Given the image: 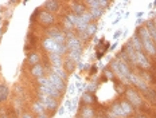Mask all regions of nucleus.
Returning <instances> with one entry per match:
<instances>
[{"mask_svg": "<svg viewBox=\"0 0 156 118\" xmlns=\"http://www.w3.org/2000/svg\"><path fill=\"white\" fill-rule=\"evenodd\" d=\"M112 68L121 81L126 82V83H131V75L132 74H131V70H129L128 64L125 63V61H121V59L113 61L112 62Z\"/></svg>", "mask_w": 156, "mask_h": 118, "instance_id": "nucleus-1", "label": "nucleus"}, {"mask_svg": "<svg viewBox=\"0 0 156 118\" xmlns=\"http://www.w3.org/2000/svg\"><path fill=\"white\" fill-rule=\"evenodd\" d=\"M140 35H141L140 40H141L143 48H145V51H147L149 55H156V47H155L154 42H152V38H151V35H149L147 27L140 28Z\"/></svg>", "mask_w": 156, "mask_h": 118, "instance_id": "nucleus-2", "label": "nucleus"}, {"mask_svg": "<svg viewBox=\"0 0 156 118\" xmlns=\"http://www.w3.org/2000/svg\"><path fill=\"white\" fill-rule=\"evenodd\" d=\"M43 47L46 48L47 51H50L51 54H63L65 51H66V46L65 44H58L57 42H54L51 38H47L46 40L43 42Z\"/></svg>", "mask_w": 156, "mask_h": 118, "instance_id": "nucleus-3", "label": "nucleus"}, {"mask_svg": "<svg viewBox=\"0 0 156 118\" xmlns=\"http://www.w3.org/2000/svg\"><path fill=\"white\" fill-rule=\"evenodd\" d=\"M39 102H41L42 106L47 110H54L58 107V102L55 98L48 97V95H43V94H39Z\"/></svg>", "mask_w": 156, "mask_h": 118, "instance_id": "nucleus-4", "label": "nucleus"}, {"mask_svg": "<svg viewBox=\"0 0 156 118\" xmlns=\"http://www.w3.org/2000/svg\"><path fill=\"white\" fill-rule=\"evenodd\" d=\"M133 63L139 64V66L143 67V68H148L149 66H151V63H149V61L147 59V57H145L141 51H136L135 52V59H133Z\"/></svg>", "mask_w": 156, "mask_h": 118, "instance_id": "nucleus-5", "label": "nucleus"}, {"mask_svg": "<svg viewBox=\"0 0 156 118\" xmlns=\"http://www.w3.org/2000/svg\"><path fill=\"white\" fill-rule=\"evenodd\" d=\"M48 81H50V83L58 90V93H61V94L63 93V90H65V82H63L62 78H59L58 75H55V74H50V77H48Z\"/></svg>", "mask_w": 156, "mask_h": 118, "instance_id": "nucleus-6", "label": "nucleus"}, {"mask_svg": "<svg viewBox=\"0 0 156 118\" xmlns=\"http://www.w3.org/2000/svg\"><path fill=\"white\" fill-rule=\"evenodd\" d=\"M126 98H128L129 103L131 105H135V106H141V97L137 93H136L135 90H132V88H129V90H126Z\"/></svg>", "mask_w": 156, "mask_h": 118, "instance_id": "nucleus-7", "label": "nucleus"}, {"mask_svg": "<svg viewBox=\"0 0 156 118\" xmlns=\"http://www.w3.org/2000/svg\"><path fill=\"white\" fill-rule=\"evenodd\" d=\"M66 47L69 48V51H73V50H77V48H81V40H80V38L73 36L71 34H69V36H67V40H66Z\"/></svg>", "mask_w": 156, "mask_h": 118, "instance_id": "nucleus-8", "label": "nucleus"}, {"mask_svg": "<svg viewBox=\"0 0 156 118\" xmlns=\"http://www.w3.org/2000/svg\"><path fill=\"white\" fill-rule=\"evenodd\" d=\"M131 83L136 85V86L140 88V90H143V91H147L148 90V86H147V83L144 82V79H141L140 77H136L135 74L131 75Z\"/></svg>", "mask_w": 156, "mask_h": 118, "instance_id": "nucleus-9", "label": "nucleus"}, {"mask_svg": "<svg viewBox=\"0 0 156 118\" xmlns=\"http://www.w3.org/2000/svg\"><path fill=\"white\" fill-rule=\"evenodd\" d=\"M96 29H97V26H96V24H92V23H90V24L86 27L85 31L80 32V36H81V39H83V40H85V39L90 38V36H92V35L94 34V32H96Z\"/></svg>", "mask_w": 156, "mask_h": 118, "instance_id": "nucleus-10", "label": "nucleus"}, {"mask_svg": "<svg viewBox=\"0 0 156 118\" xmlns=\"http://www.w3.org/2000/svg\"><path fill=\"white\" fill-rule=\"evenodd\" d=\"M110 113H112L116 118H124V117H126L124 114V111H122V109H121V105H120V102L112 105V107H110Z\"/></svg>", "mask_w": 156, "mask_h": 118, "instance_id": "nucleus-11", "label": "nucleus"}, {"mask_svg": "<svg viewBox=\"0 0 156 118\" xmlns=\"http://www.w3.org/2000/svg\"><path fill=\"white\" fill-rule=\"evenodd\" d=\"M39 20H41L42 24L47 26L54 22V16H53V14H50V12H42V14L39 15Z\"/></svg>", "mask_w": 156, "mask_h": 118, "instance_id": "nucleus-12", "label": "nucleus"}, {"mask_svg": "<svg viewBox=\"0 0 156 118\" xmlns=\"http://www.w3.org/2000/svg\"><path fill=\"white\" fill-rule=\"evenodd\" d=\"M81 52H82V48H77V50L69 51V59L74 63H78L81 58Z\"/></svg>", "mask_w": 156, "mask_h": 118, "instance_id": "nucleus-13", "label": "nucleus"}, {"mask_svg": "<svg viewBox=\"0 0 156 118\" xmlns=\"http://www.w3.org/2000/svg\"><path fill=\"white\" fill-rule=\"evenodd\" d=\"M71 8H73V14L74 15H83L85 14V5H82V3H73V5H71Z\"/></svg>", "mask_w": 156, "mask_h": 118, "instance_id": "nucleus-14", "label": "nucleus"}, {"mask_svg": "<svg viewBox=\"0 0 156 118\" xmlns=\"http://www.w3.org/2000/svg\"><path fill=\"white\" fill-rule=\"evenodd\" d=\"M86 4L92 8H101V7H105V4H108V2H104V0H89V2H86Z\"/></svg>", "mask_w": 156, "mask_h": 118, "instance_id": "nucleus-15", "label": "nucleus"}, {"mask_svg": "<svg viewBox=\"0 0 156 118\" xmlns=\"http://www.w3.org/2000/svg\"><path fill=\"white\" fill-rule=\"evenodd\" d=\"M131 46H132V48L135 51H141V48H143L141 40H140V38H139L137 35H135V36L131 39Z\"/></svg>", "mask_w": 156, "mask_h": 118, "instance_id": "nucleus-16", "label": "nucleus"}, {"mask_svg": "<svg viewBox=\"0 0 156 118\" xmlns=\"http://www.w3.org/2000/svg\"><path fill=\"white\" fill-rule=\"evenodd\" d=\"M50 62L53 63L54 67H61L62 66V58L58 54H50Z\"/></svg>", "mask_w": 156, "mask_h": 118, "instance_id": "nucleus-17", "label": "nucleus"}, {"mask_svg": "<svg viewBox=\"0 0 156 118\" xmlns=\"http://www.w3.org/2000/svg\"><path fill=\"white\" fill-rule=\"evenodd\" d=\"M8 97V87L5 85H0V103L4 102Z\"/></svg>", "mask_w": 156, "mask_h": 118, "instance_id": "nucleus-18", "label": "nucleus"}, {"mask_svg": "<svg viewBox=\"0 0 156 118\" xmlns=\"http://www.w3.org/2000/svg\"><path fill=\"white\" fill-rule=\"evenodd\" d=\"M121 105V109L124 111L125 116H129V114H132V105L129 102H126V101H122V102H120Z\"/></svg>", "mask_w": 156, "mask_h": 118, "instance_id": "nucleus-19", "label": "nucleus"}, {"mask_svg": "<svg viewBox=\"0 0 156 118\" xmlns=\"http://www.w3.org/2000/svg\"><path fill=\"white\" fill-rule=\"evenodd\" d=\"M44 7L48 11H58V8H59V2H46L44 3Z\"/></svg>", "mask_w": 156, "mask_h": 118, "instance_id": "nucleus-20", "label": "nucleus"}, {"mask_svg": "<svg viewBox=\"0 0 156 118\" xmlns=\"http://www.w3.org/2000/svg\"><path fill=\"white\" fill-rule=\"evenodd\" d=\"M32 74L35 75V77H38V78H41L42 75H43L44 73V70H43V67L42 66H39V64H35L34 67H32V71H31Z\"/></svg>", "mask_w": 156, "mask_h": 118, "instance_id": "nucleus-21", "label": "nucleus"}, {"mask_svg": "<svg viewBox=\"0 0 156 118\" xmlns=\"http://www.w3.org/2000/svg\"><path fill=\"white\" fill-rule=\"evenodd\" d=\"M148 32H149V35H151V38H152V42H156V27L152 23H148Z\"/></svg>", "mask_w": 156, "mask_h": 118, "instance_id": "nucleus-22", "label": "nucleus"}, {"mask_svg": "<svg viewBox=\"0 0 156 118\" xmlns=\"http://www.w3.org/2000/svg\"><path fill=\"white\" fill-rule=\"evenodd\" d=\"M53 68V74H55V75H58L59 78H62V79H65L66 78V73H65V70H62L61 67H51Z\"/></svg>", "mask_w": 156, "mask_h": 118, "instance_id": "nucleus-23", "label": "nucleus"}, {"mask_svg": "<svg viewBox=\"0 0 156 118\" xmlns=\"http://www.w3.org/2000/svg\"><path fill=\"white\" fill-rule=\"evenodd\" d=\"M51 39H53L54 42H57L58 44H63L65 43V40H66V38H65V35L63 34H57V35H54V36H51Z\"/></svg>", "mask_w": 156, "mask_h": 118, "instance_id": "nucleus-24", "label": "nucleus"}, {"mask_svg": "<svg viewBox=\"0 0 156 118\" xmlns=\"http://www.w3.org/2000/svg\"><path fill=\"white\" fill-rule=\"evenodd\" d=\"M32 107H34V111L38 114V116H41V114H44V113H43V111H44V107L41 105V102H35Z\"/></svg>", "mask_w": 156, "mask_h": 118, "instance_id": "nucleus-25", "label": "nucleus"}, {"mask_svg": "<svg viewBox=\"0 0 156 118\" xmlns=\"http://www.w3.org/2000/svg\"><path fill=\"white\" fill-rule=\"evenodd\" d=\"M90 15L93 16V19H98L102 15V11L100 8H92L90 9Z\"/></svg>", "mask_w": 156, "mask_h": 118, "instance_id": "nucleus-26", "label": "nucleus"}, {"mask_svg": "<svg viewBox=\"0 0 156 118\" xmlns=\"http://www.w3.org/2000/svg\"><path fill=\"white\" fill-rule=\"evenodd\" d=\"M82 101H83L85 103H92L93 101H94V97H93L90 93H85V94L82 95Z\"/></svg>", "mask_w": 156, "mask_h": 118, "instance_id": "nucleus-27", "label": "nucleus"}, {"mask_svg": "<svg viewBox=\"0 0 156 118\" xmlns=\"http://www.w3.org/2000/svg\"><path fill=\"white\" fill-rule=\"evenodd\" d=\"M28 61H30L31 64H34L35 66V64H38V62H39V55L34 52V54H31L30 57H28Z\"/></svg>", "mask_w": 156, "mask_h": 118, "instance_id": "nucleus-28", "label": "nucleus"}, {"mask_svg": "<svg viewBox=\"0 0 156 118\" xmlns=\"http://www.w3.org/2000/svg\"><path fill=\"white\" fill-rule=\"evenodd\" d=\"M82 117H83V118H93V110H92V109H89V107L83 109V111H82Z\"/></svg>", "mask_w": 156, "mask_h": 118, "instance_id": "nucleus-29", "label": "nucleus"}, {"mask_svg": "<svg viewBox=\"0 0 156 118\" xmlns=\"http://www.w3.org/2000/svg\"><path fill=\"white\" fill-rule=\"evenodd\" d=\"M96 87H97V82H93L92 85H89V86H87V91L86 93H94V90H96Z\"/></svg>", "mask_w": 156, "mask_h": 118, "instance_id": "nucleus-30", "label": "nucleus"}, {"mask_svg": "<svg viewBox=\"0 0 156 118\" xmlns=\"http://www.w3.org/2000/svg\"><path fill=\"white\" fill-rule=\"evenodd\" d=\"M73 67H74V62H71L70 59H67V62H66V68H69V71L73 70Z\"/></svg>", "mask_w": 156, "mask_h": 118, "instance_id": "nucleus-31", "label": "nucleus"}, {"mask_svg": "<svg viewBox=\"0 0 156 118\" xmlns=\"http://www.w3.org/2000/svg\"><path fill=\"white\" fill-rule=\"evenodd\" d=\"M74 91H76V85H70V86H69V93L74 94Z\"/></svg>", "mask_w": 156, "mask_h": 118, "instance_id": "nucleus-32", "label": "nucleus"}, {"mask_svg": "<svg viewBox=\"0 0 156 118\" xmlns=\"http://www.w3.org/2000/svg\"><path fill=\"white\" fill-rule=\"evenodd\" d=\"M105 74H106V77H108V78H110V79H112V77H113L112 71H108V70H106V71H105Z\"/></svg>", "mask_w": 156, "mask_h": 118, "instance_id": "nucleus-33", "label": "nucleus"}, {"mask_svg": "<svg viewBox=\"0 0 156 118\" xmlns=\"http://www.w3.org/2000/svg\"><path fill=\"white\" fill-rule=\"evenodd\" d=\"M63 113H65V107H61V109H59V111H58V114H59V116H62Z\"/></svg>", "mask_w": 156, "mask_h": 118, "instance_id": "nucleus-34", "label": "nucleus"}, {"mask_svg": "<svg viewBox=\"0 0 156 118\" xmlns=\"http://www.w3.org/2000/svg\"><path fill=\"white\" fill-rule=\"evenodd\" d=\"M120 35H121V31H117L116 34H115V36H113V38H115V39H117V38L120 36Z\"/></svg>", "mask_w": 156, "mask_h": 118, "instance_id": "nucleus-35", "label": "nucleus"}, {"mask_svg": "<svg viewBox=\"0 0 156 118\" xmlns=\"http://www.w3.org/2000/svg\"><path fill=\"white\" fill-rule=\"evenodd\" d=\"M22 118H32V117L30 116V114H24V116H23V117H22Z\"/></svg>", "mask_w": 156, "mask_h": 118, "instance_id": "nucleus-36", "label": "nucleus"}, {"mask_svg": "<svg viewBox=\"0 0 156 118\" xmlns=\"http://www.w3.org/2000/svg\"><path fill=\"white\" fill-rule=\"evenodd\" d=\"M136 118H147V117L143 116V114H139V116H136Z\"/></svg>", "mask_w": 156, "mask_h": 118, "instance_id": "nucleus-37", "label": "nucleus"}, {"mask_svg": "<svg viewBox=\"0 0 156 118\" xmlns=\"http://www.w3.org/2000/svg\"><path fill=\"white\" fill-rule=\"evenodd\" d=\"M38 118H47V117H46V116H44V114H41V116H39Z\"/></svg>", "mask_w": 156, "mask_h": 118, "instance_id": "nucleus-38", "label": "nucleus"}, {"mask_svg": "<svg viewBox=\"0 0 156 118\" xmlns=\"http://www.w3.org/2000/svg\"><path fill=\"white\" fill-rule=\"evenodd\" d=\"M97 118H106V117H104V116H100V117H97Z\"/></svg>", "mask_w": 156, "mask_h": 118, "instance_id": "nucleus-39", "label": "nucleus"}, {"mask_svg": "<svg viewBox=\"0 0 156 118\" xmlns=\"http://www.w3.org/2000/svg\"><path fill=\"white\" fill-rule=\"evenodd\" d=\"M3 118H5V117H3Z\"/></svg>", "mask_w": 156, "mask_h": 118, "instance_id": "nucleus-40", "label": "nucleus"}]
</instances>
